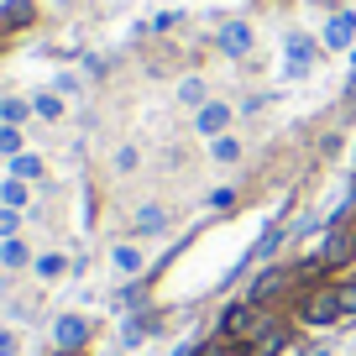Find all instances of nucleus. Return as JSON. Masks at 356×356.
<instances>
[{"label":"nucleus","instance_id":"obj_33","mask_svg":"<svg viewBox=\"0 0 356 356\" xmlns=\"http://www.w3.org/2000/svg\"><path fill=\"white\" fill-rule=\"evenodd\" d=\"M53 89H58V95H79V74H58Z\"/></svg>","mask_w":356,"mask_h":356},{"label":"nucleus","instance_id":"obj_21","mask_svg":"<svg viewBox=\"0 0 356 356\" xmlns=\"http://www.w3.org/2000/svg\"><path fill=\"white\" fill-rule=\"evenodd\" d=\"M26 115H32V100H22V95H6V100H0V121L6 126H22Z\"/></svg>","mask_w":356,"mask_h":356},{"label":"nucleus","instance_id":"obj_23","mask_svg":"<svg viewBox=\"0 0 356 356\" xmlns=\"http://www.w3.org/2000/svg\"><path fill=\"white\" fill-rule=\"evenodd\" d=\"M63 273H68V257L63 252H42V257H37V278L53 283V278H63Z\"/></svg>","mask_w":356,"mask_h":356},{"label":"nucleus","instance_id":"obj_13","mask_svg":"<svg viewBox=\"0 0 356 356\" xmlns=\"http://www.w3.org/2000/svg\"><path fill=\"white\" fill-rule=\"evenodd\" d=\"M152 330H163V314H157V309H136V314H126V325H121V346L131 351V346H142Z\"/></svg>","mask_w":356,"mask_h":356},{"label":"nucleus","instance_id":"obj_18","mask_svg":"<svg viewBox=\"0 0 356 356\" xmlns=\"http://www.w3.org/2000/svg\"><path fill=\"white\" fill-rule=\"evenodd\" d=\"M210 157L231 168V163H241V157H246V147H241V136H231V131H225V136H215V142H210Z\"/></svg>","mask_w":356,"mask_h":356},{"label":"nucleus","instance_id":"obj_16","mask_svg":"<svg viewBox=\"0 0 356 356\" xmlns=\"http://www.w3.org/2000/svg\"><path fill=\"white\" fill-rule=\"evenodd\" d=\"M32 115L37 121H58V115H63V95H58V89H37L32 95Z\"/></svg>","mask_w":356,"mask_h":356},{"label":"nucleus","instance_id":"obj_3","mask_svg":"<svg viewBox=\"0 0 356 356\" xmlns=\"http://www.w3.org/2000/svg\"><path fill=\"white\" fill-rule=\"evenodd\" d=\"M293 346V325L283 309H262L257 320V335H252V356H289Z\"/></svg>","mask_w":356,"mask_h":356},{"label":"nucleus","instance_id":"obj_30","mask_svg":"<svg viewBox=\"0 0 356 356\" xmlns=\"http://www.w3.org/2000/svg\"><path fill=\"white\" fill-rule=\"evenodd\" d=\"M273 105V95H246L241 100V115H257V111H267Z\"/></svg>","mask_w":356,"mask_h":356},{"label":"nucleus","instance_id":"obj_4","mask_svg":"<svg viewBox=\"0 0 356 356\" xmlns=\"http://www.w3.org/2000/svg\"><path fill=\"white\" fill-rule=\"evenodd\" d=\"M257 320H262V309H257V304H246V299H231V304L220 309V320H215V335H225V341H236V346H246V351H252Z\"/></svg>","mask_w":356,"mask_h":356},{"label":"nucleus","instance_id":"obj_1","mask_svg":"<svg viewBox=\"0 0 356 356\" xmlns=\"http://www.w3.org/2000/svg\"><path fill=\"white\" fill-rule=\"evenodd\" d=\"M335 320H346V314H341V299H335L330 278L293 293V325H304V330H330Z\"/></svg>","mask_w":356,"mask_h":356},{"label":"nucleus","instance_id":"obj_10","mask_svg":"<svg viewBox=\"0 0 356 356\" xmlns=\"http://www.w3.org/2000/svg\"><path fill=\"white\" fill-rule=\"evenodd\" d=\"M89 335H95V325H89L84 314H58V320H53V351L79 356L89 346Z\"/></svg>","mask_w":356,"mask_h":356},{"label":"nucleus","instance_id":"obj_32","mask_svg":"<svg viewBox=\"0 0 356 356\" xmlns=\"http://www.w3.org/2000/svg\"><path fill=\"white\" fill-rule=\"evenodd\" d=\"M178 26V11H163V16H152V32H173Z\"/></svg>","mask_w":356,"mask_h":356},{"label":"nucleus","instance_id":"obj_11","mask_svg":"<svg viewBox=\"0 0 356 356\" xmlns=\"http://www.w3.org/2000/svg\"><path fill=\"white\" fill-rule=\"evenodd\" d=\"M215 47H220L225 58H246V53L257 47L252 22H246V16H231V22H220V26H215Z\"/></svg>","mask_w":356,"mask_h":356},{"label":"nucleus","instance_id":"obj_31","mask_svg":"<svg viewBox=\"0 0 356 356\" xmlns=\"http://www.w3.org/2000/svg\"><path fill=\"white\" fill-rule=\"evenodd\" d=\"M22 351V341H16V330H6V325H0V356H16Z\"/></svg>","mask_w":356,"mask_h":356},{"label":"nucleus","instance_id":"obj_35","mask_svg":"<svg viewBox=\"0 0 356 356\" xmlns=\"http://www.w3.org/2000/svg\"><path fill=\"white\" fill-rule=\"evenodd\" d=\"M304 356H335V346H314V351H304Z\"/></svg>","mask_w":356,"mask_h":356},{"label":"nucleus","instance_id":"obj_9","mask_svg":"<svg viewBox=\"0 0 356 356\" xmlns=\"http://www.w3.org/2000/svg\"><path fill=\"white\" fill-rule=\"evenodd\" d=\"M32 26H37V0H0V47H11Z\"/></svg>","mask_w":356,"mask_h":356},{"label":"nucleus","instance_id":"obj_19","mask_svg":"<svg viewBox=\"0 0 356 356\" xmlns=\"http://www.w3.org/2000/svg\"><path fill=\"white\" fill-rule=\"evenodd\" d=\"M26 262H32V246H26L22 236L0 241V267H11V273H16V267H26Z\"/></svg>","mask_w":356,"mask_h":356},{"label":"nucleus","instance_id":"obj_5","mask_svg":"<svg viewBox=\"0 0 356 356\" xmlns=\"http://www.w3.org/2000/svg\"><path fill=\"white\" fill-rule=\"evenodd\" d=\"M320 262L330 267H346V262H356V220H335V225H325V236H320Z\"/></svg>","mask_w":356,"mask_h":356},{"label":"nucleus","instance_id":"obj_17","mask_svg":"<svg viewBox=\"0 0 356 356\" xmlns=\"http://www.w3.org/2000/svg\"><path fill=\"white\" fill-rule=\"evenodd\" d=\"M111 262H115V273H126V278H142V252H136V246L131 241H121V246H115V252H111Z\"/></svg>","mask_w":356,"mask_h":356},{"label":"nucleus","instance_id":"obj_2","mask_svg":"<svg viewBox=\"0 0 356 356\" xmlns=\"http://www.w3.org/2000/svg\"><path fill=\"white\" fill-rule=\"evenodd\" d=\"M289 293H299V283H293V262H267V267H257V278L246 283L241 299L257 304V309H278Z\"/></svg>","mask_w":356,"mask_h":356},{"label":"nucleus","instance_id":"obj_36","mask_svg":"<svg viewBox=\"0 0 356 356\" xmlns=\"http://www.w3.org/2000/svg\"><path fill=\"white\" fill-rule=\"evenodd\" d=\"M53 6H74V0H53Z\"/></svg>","mask_w":356,"mask_h":356},{"label":"nucleus","instance_id":"obj_34","mask_svg":"<svg viewBox=\"0 0 356 356\" xmlns=\"http://www.w3.org/2000/svg\"><path fill=\"white\" fill-rule=\"evenodd\" d=\"M346 105L356 111V68H351V79H346Z\"/></svg>","mask_w":356,"mask_h":356},{"label":"nucleus","instance_id":"obj_26","mask_svg":"<svg viewBox=\"0 0 356 356\" xmlns=\"http://www.w3.org/2000/svg\"><path fill=\"white\" fill-rule=\"evenodd\" d=\"M335 299H341V314H356V273L335 283Z\"/></svg>","mask_w":356,"mask_h":356},{"label":"nucleus","instance_id":"obj_8","mask_svg":"<svg viewBox=\"0 0 356 356\" xmlns=\"http://www.w3.org/2000/svg\"><path fill=\"white\" fill-rule=\"evenodd\" d=\"M320 47H325V53H351V47H356V6H341V11L325 16Z\"/></svg>","mask_w":356,"mask_h":356},{"label":"nucleus","instance_id":"obj_14","mask_svg":"<svg viewBox=\"0 0 356 356\" xmlns=\"http://www.w3.org/2000/svg\"><path fill=\"white\" fill-rule=\"evenodd\" d=\"M131 231L136 236H163L168 231V210H163V204H142L136 220H131Z\"/></svg>","mask_w":356,"mask_h":356},{"label":"nucleus","instance_id":"obj_6","mask_svg":"<svg viewBox=\"0 0 356 356\" xmlns=\"http://www.w3.org/2000/svg\"><path fill=\"white\" fill-rule=\"evenodd\" d=\"M289 236H293L289 225H283V220H273V225H267V231L257 236L252 246H246V257H241V262L231 267V278H225V283H236V278H241V273H246V267H267V262H273V257L283 252V241H289Z\"/></svg>","mask_w":356,"mask_h":356},{"label":"nucleus","instance_id":"obj_25","mask_svg":"<svg viewBox=\"0 0 356 356\" xmlns=\"http://www.w3.org/2000/svg\"><path fill=\"white\" fill-rule=\"evenodd\" d=\"M16 152H26V142H22V126H6V121H0V157L11 163Z\"/></svg>","mask_w":356,"mask_h":356},{"label":"nucleus","instance_id":"obj_29","mask_svg":"<svg viewBox=\"0 0 356 356\" xmlns=\"http://www.w3.org/2000/svg\"><path fill=\"white\" fill-rule=\"evenodd\" d=\"M136 163H142V157H136V147H121V152H115V173H131Z\"/></svg>","mask_w":356,"mask_h":356},{"label":"nucleus","instance_id":"obj_28","mask_svg":"<svg viewBox=\"0 0 356 356\" xmlns=\"http://www.w3.org/2000/svg\"><path fill=\"white\" fill-rule=\"evenodd\" d=\"M204 204H210V210H236V204H241V194H236V189H210V200H204Z\"/></svg>","mask_w":356,"mask_h":356},{"label":"nucleus","instance_id":"obj_15","mask_svg":"<svg viewBox=\"0 0 356 356\" xmlns=\"http://www.w3.org/2000/svg\"><path fill=\"white\" fill-rule=\"evenodd\" d=\"M178 100L189 105V111H200V105H210L215 95H210V84H204L200 74H189V79H184V84H178Z\"/></svg>","mask_w":356,"mask_h":356},{"label":"nucleus","instance_id":"obj_22","mask_svg":"<svg viewBox=\"0 0 356 356\" xmlns=\"http://www.w3.org/2000/svg\"><path fill=\"white\" fill-rule=\"evenodd\" d=\"M194 356H252L246 346H236V341H225V335H210V341H200V351Z\"/></svg>","mask_w":356,"mask_h":356},{"label":"nucleus","instance_id":"obj_27","mask_svg":"<svg viewBox=\"0 0 356 356\" xmlns=\"http://www.w3.org/2000/svg\"><path fill=\"white\" fill-rule=\"evenodd\" d=\"M16 231H22V210H11V204H0V241H11Z\"/></svg>","mask_w":356,"mask_h":356},{"label":"nucleus","instance_id":"obj_20","mask_svg":"<svg viewBox=\"0 0 356 356\" xmlns=\"http://www.w3.org/2000/svg\"><path fill=\"white\" fill-rule=\"evenodd\" d=\"M11 178L37 184V178H42V157H37V152H16V157H11Z\"/></svg>","mask_w":356,"mask_h":356},{"label":"nucleus","instance_id":"obj_24","mask_svg":"<svg viewBox=\"0 0 356 356\" xmlns=\"http://www.w3.org/2000/svg\"><path fill=\"white\" fill-rule=\"evenodd\" d=\"M26 200H32V194H26L22 178H6V184H0V204H11V210H26Z\"/></svg>","mask_w":356,"mask_h":356},{"label":"nucleus","instance_id":"obj_12","mask_svg":"<svg viewBox=\"0 0 356 356\" xmlns=\"http://www.w3.org/2000/svg\"><path fill=\"white\" fill-rule=\"evenodd\" d=\"M231 121H236V105H225V100H210V105H200V111H194V131L210 136V142L231 131Z\"/></svg>","mask_w":356,"mask_h":356},{"label":"nucleus","instance_id":"obj_7","mask_svg":"<svg viewBox=\"0 0 356 356\" xmlns=\"http://www.w3.org/2000/svg\"><path fill=\"white\" fill-rule=\"evenodd\" d=\"M320 37H309V32H289L283 37V79H304L314 63H320Z\"/></svg>","mask_w":356,"mask_h":356}]
</instances>
